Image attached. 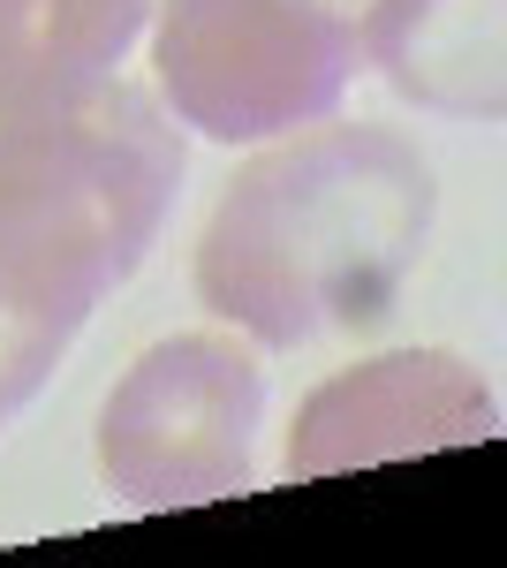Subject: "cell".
Instances as JSON below:
<instances>
[{"instance_id": "obj_2", "label": "cell", "mask_w": 507, "mask_h": 568, "mask_svg": "<svg viewBox=\"0 0 507 568\" xmlns=\"http://www.w3.org/2000/svg\"><path fill=\"white\" fill-rule=\"evenodd\" d=\"M174 190L182 130L144 84L114 77L53 114H0V425L144 265Z\"/></svg>"}, {"instance_id": "obj_4", "label": "cell", "mask_w": 507, "mask_h": 568, "mask_svg": "<svg viewBox=\"0 0 507 568\" xmlns=\"http://www.w3.org/2000/svg\"><path fill=\"white\" fill-rule=\"evenodd\" d=\"M265 372L227 334H174L129 364L99 409V470L122 508H197L251 493Z\"/></svg>"}, {"instance_id": "obj_3", "label": "cell", "mask_w": 507, "mask_h": 568, "mask_svg": "<svg viewBox=\"0 0 507 568\" xmlns=\"http://www.w3.org/2000/svg\"><path fill=\"white\" fill-rule=\"evenodd\" d=\"M160 91L212 144L326 122L356 77V23L334 0H160Z\"/></svg>"}, {"instance_id": "obj_6", "label": "cell", "mask_w": 507, "mask_h": 568, "mask_svg": "<svg viewBox=\"0 0 507 568\" xmlns=\"http://www.w3.org/2000/svg\"><path fill=\"white\" fill-rule=\"evenodd\" d=\"M500 39L507 8L500 0H372L356 53L379 69L402 99L432 114H500Z\"/></svg>"}, {"instance_id": "obj_7", "label": "cell", "mask_w": 507, "mask_h": 568, "mask_svg": "<svg viewBox=\"0 0 507 568\" xmlns=\"http://www.w3.org/2000/svg\"><path fill=\"white\" fill-rule=\"evenodd\" d=\"M152 0H0V114H53L114 84Z\"/></svg>"}, {"instance_id": "obj_1", "label": "cell", "mask_w": 507, "mask_h": 568, "mask_svg": "<svg viewBox=\"0 0 507 568\" xmlns=\"http://www.w3.org/2000/svg\"><path fill=\"white\" fill-rule=\"evenodd\" d=\"M439 220V182L409 136L326 122L257 152L212 205L197 296L265 349L379 326Z\"/></svg>"}, {"instance_id": "obj_5", "label": "cell", "mask_w": 507, "mask_h": 568, "mask_svg": "<svg viewBox=\"0 0 507 568\" xmlns=\"http://www.w3.org/2000/svg\"><path fill=\"white\" fill-rule=\"evenodd\" d=\"M493 433H500V402H493L477 364H463L455 349H394L356 364V372H334L296 409L288 478L311 485V478H334V470L477 447Z\"/></svg>"}]
</instances>
